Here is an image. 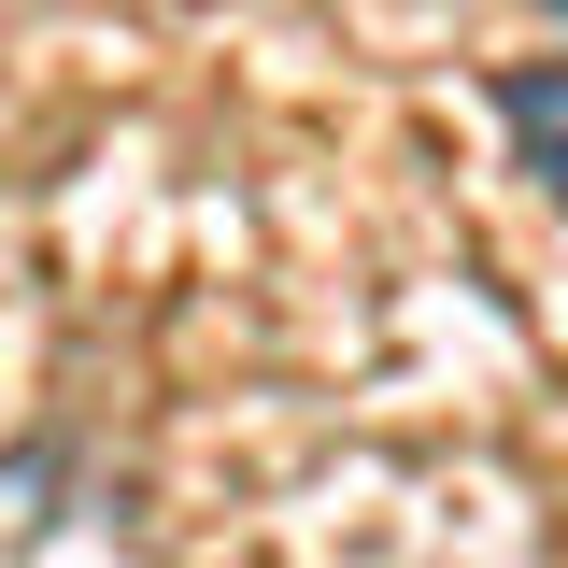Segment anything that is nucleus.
<instances>
[{"instance_id":"obj_1","label":"nucleus","mask_w":568,"mask_h":568,"mask_svg":"<svg viewBox=\"0 0 568 568\" xmlns=\"http://www.w3.org/2000/svg\"><path fill=\"white\" fill-rule=\"evenodd\" d=\"M497 129L526 142V171L568 200V58H526V71H497Z\"/></svg>"},{"instance_id":"obj_2","label":"nucleus","mask_w":568,"mask_h":568,"mask_svg":"<svg viewBox=\"0 0 568 568\" xmlns=\"http://www.w3.org/2000/svg\"><path fill=\"white\" fill-rule=\"evenodd\" d=\"M555 14H568V0H555Z\"/></svg>"}]
</instances>
